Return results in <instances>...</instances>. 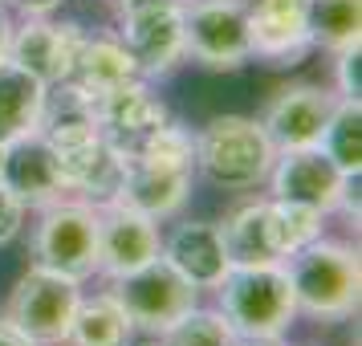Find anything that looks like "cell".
Wrapping results in <instances>:
<instances>
[{
  "instance_id": "15",
  "label": "cell",
  "mask_w": 362,
  "mask_h": 346,
  "mask_svg": "<svg viewBox=\"0 0 362 346\" xmlns=\"http://www.w3.org/2000/svg\"><path fill=\"white\" fill-rule=\"evenodd\" d=\"M53 159H57V171H62L66 188L78 192L82 200H90V204L115 200L118 183L127 175V155L115 143H106L102 131L94 139H86V143H78V147L53 151Z\"/></svg>"
},
{
  "instance_id": "9",
  "label": "cell",
  "mask_w": 362,
  "mask_h": 346,
  "mask_svg": "<svg viewBox=\"0 0 362 346\" xmlns=\"http://www.w3.org/2000/svg\"><path fill=\"white\" fill-rule=\"evenodd\" d=\"M269 183H273V200H289V204L313 208L322 216L338 212L346 192H350V175L322 147L277 151Z\"/></svg>"
},
{
  "instance_id": "6",
  "label": "cell",
  "mask_w": 362,
  "mask_h": 346,
  "mask_svg": "<svg viewBox=\"0 0 362 346\" xmlns=\"http://www.w3.org/2000/svg\"><path fill=\"white\" fill-rule=\"evenodd\" d=\"M106 294L118 301L127 322L143 334H163L175 318H183L192 306H199V289L183 273H175L163 257H155L151 265L134 269V273L110 277Z\"/></svg>"
},
{
  "instance_id": "11",
  "label": "cell",
  "mask_w": 362,
  "mask_h": 346,
  "mask_svg": "<svg viewBox=\"0 0 362 346\" xmlns=\"http://www.w3.org/2000/svg\"><path fill=\"white\" fill-rule=\"evenodd\" d=\"M82 25H57L49 17H29L25 25H13V41H8V62H17L21 69H29L37 82L62 86L74 69V57L82 50Z\"/></svg>"
},
{
  "instance_id": "24",
  "label": "cell",
  "mask_w": 362,
  "mask_h": 346,
  "mask_svg": "<svg viewBox=\"0 0 362 346\" xmlns=\"http://www.w3.org/2000/svg\"><path fill=\"white\" fill-rule=\"evenodd\" d=\"M317 147L326 151L350 180H358V171H362V102L338 98L334 115H329V127L322 131Z\"/></svg>"
},
{
  "instance_id": "31",
  "label": "cell",
  "mask_w": 362,
  "mask_h": 346,
  "mask_svg": "<svg viewBox=\"0 0 362 346\" xmlns=\"http://www.w3.org/2000/svg\"><path fill=\"white\" fill-rule=\"evenodd\" d=\"M8 41H13V17H8V8L0 4V62L8 57Z\"/></svg>"
},
{
  "instance_id": "35",
  "label": "cell",
  "mask_w": 362,
  "mask_h": 346,
  "mask_svg": "<svg viewBox=\"0 0 362 346\" xmlns=\"http://www.w3.org/2000/svg\"><path fill=\"white\" fill-rule=\"evenodd\" d=\"M139 346H163V338H159V334H151L147 342H139Z\"/></svg>"
},
{
  "instance_id": "12",
  "label": "cell",
  "mask_w": 362,
  "mask_h": 346,
  "mask_svg": "<svg viewBox=\"0 0 362 346\" xmlns=\"http://www.w3.org/2000/svg\"><path fill=\"white\" fill-rule=\"evenodd\" d=\"M338 106V94L326 86H285L277 90V98L264 106L261 127L273 139L277 151H297V147H317L322 131L329 127V115Z\"/></svg>"
},
{
  "instance_id": "32",
  "label": "cell",
  "mask_w": 362,
  "mask_h": 346,
  "mask_svg": "<svg viewBox=\"0 0 362 346\" xmlns=\"http://www.w3.org/2000/svg\"><path fill=\"white\" fill-rule=\"evenodd\" d=\"M0 346H33V342H25L13 326H4V322H0Z\"/></svg>"
},
{
  "instance_id": "13",
  "label": "cell",
  "mask_w": 362,
  "mask_h": 346,
  "mask_svg": "<svg viewBox=\"0 0 362 346\" xmlns=\"http://www.w3.org/2000/svg\"><path fill=\"white\" fill-rule=\"evenodd\" d=\"M248 45L264 66H293L313 50L310 0H257L248 4Z\"/></svg>"
},
{
  "instance_id": "5",
  "label": "cell",
  "mask_w": 362,
  "mask_h": 346,
  "mask_svg": "<svg viewBox=\"0 0 362 346\" xmlns=\"http://www.w3.org/2000/svg\"><path fill=\"white\" fill-rule=\"evenodd\" d=\"M33 257L62 277L86 281L98 273V204L90 200H57L41 208L33 232Z\"/></svg>"
},
{
  "instance_id": "28",
  "label": "cell",
  "mask_w": 362,
  "mask_h": 346,
  "mask_svg": "<svg viewBox=\"0 0 362 346\" xmlns=\"http://www.w3.org/2000/svg\"><path fill=\"white\" fill-rule=\"evenodd\" d=\"M334 74H338V98L362 102V78H358V45H346L334 53Z\"/></svg>"
},
{
  "instance_id": "8",
  "label": "cell",
  "mask_w": 362,
  "mask_h": 346,
  "mask_svg": "<svg viewBox=\"0 0 362 346\" xmlns=\"http://www.w3.org/2000/svg\"><path fill=\"white\" fill-rule=\"evenodd\" d=\"M183 53L204 69H240L252 62L245 0H183Z\"/></svg>"
},
{
  "instance_id": "7",
  "label": "cell",
  "mask_w": 362,
  "mask_h": 346,
  "mask_svg": "<svg viewBox=\"0 0 362 346\" xmlns=\"http://www.w3.org/2000/svg\"><path fill=\"white\" fill-rule=\"evenodd\" d=\"M118 33L139 78H167L183 57V0H127L118 4Z\"/></svg>"
},
{
  "instance_id": "1",
  "label": "cell",
  "mask_w": 362,
  "mask_h": 346,
  "mask_svg": "<svg viewBox=\"0 0 362 346\" xmlns=\"http://www.w3.org/2000/svg\"><path fill=\"white\" fill-rule=\"evenodd\" d=\"M285 273L293 285L297 313H310L322 322H342L358 310V248L346 241H326L317 236L305 248H297L293 257H285Z\"/></svg>"
},
{
  "instance_id": "21",
  "label": "cell",
  "mask_w": 362,
  "mask_h": 346,
  "mask_svg": "<svg viewBox=\"0 0 362 346\" xmlns=\"http://www.w3.org/2000/svg\"><path fill=\"white\" fill-rule=\"evenodd\" d=\"M220 236H224L232 269L281 265V253L273 245V224H269V200H248L240 208H232L228 220L220 224Z\"/></svg>"
},
{
  "instance_id": "29",
  "label": "cell",
  "mask_w": 362,
  "mask_h": 346,
  "mask_svg": "<svg viewBox=\"0 0 362 346\" xmlns=\"http://www.w3.org/2000/svg\"><path fill=\"white\" fill-rule=\"evenodd\" d=\"M25 224V204L13 196V188L0 180V245H8Z\"/></svg>"
},
{
  "instance_id": "4",
  "label": "cell",
  "mask_w": 362,
  "mask_h": 346,
  "mask_svg": "<svg viewBox=\"0 0 362 346\" xmlns=\"http://www.w3.org/2000/svg\"><path fill=\"white\" fill-rule=\"evenodd\" d=\"M78 301H82V281L62 277V273H53L45 265H33L13 285L0 322L13 326L25 342L33 346H62L69 338Z\"/></svg>"
},
{
  "instance_id": "34",
  "label": "cell",
  "mask_w": 362,
  "mask_h": 346,
  "mask_svg": "<svg viewBox=\"0 0 362 346\" xmlns=\"http://www.w3.org/2000/svg\"><path fill=\"white\" fill-rule=\"evenodd\" d=\"M228 346H273V342H248V338H232Z\"/></svg>"
},
{
  "instance_id": "20",
  "label": "cell",
  "mask_w": 362,
  "mask_h": 346,
  "mask_svg": "<svg viewBox=\"0 0 362 346\" xmlns=\"http://www.w3.org/2000/svg\"><path fill=\"white\" fill-rule=\"evenodd\" d=\"M45 98L49 86L37 82L29 69H21L17 62H0V143H21L37 134L41 115H45Z\"/></svg>"
},
{
  "instance_id": "2",
  "label": "cell",
  "mask_w": 362,
  "mask_h": 346,
  "mask_svg": "<svg viewBox=\"0 0 362 346\" xmlns=\"http://www.w3.org/2000/svg\"><path fill=\"white\" fill-rule=\"evenodd\" d=\"M220 306L224 322L236 338L248 342H281V334L293 326L297 301L285 265H248V269H228L220 285Z\"/></svg>"
},
{
  "instance_id": "23",
  "label": "cell",
  "mask_w": 362,
  "mask_h": 346,
  "mask_svg": "<svg viewBox=\"0 0 362 346\" xmlns=\"http://www.w3.org/2000/svg\"><path fill=\"white\" fill-rule=\"evenodd\" d=\"M362 37V0H310V41L326 53L358 45Z\"/></svg>"
},
{
  "instance_id": "26",
  "label": "cell",
  "mask_w": 362,
  "mask_h": 346,
  "mask_svg": "<svg viewBox=\"0 0 362 346\" xmlns=\"http://www.w3.org/2000/svg\"><path fill=\"white\" fill-rule=\"evenodd\" d=\"M131 159L159 163V167H180V171H196V134L187 131L183 122H171V118H167L163 127H155V131L134 147Z\"/></svg>"
},
{
  "instance_id": "30",
  "label": "cell",
  "mask_w": 362,
  "mask_h": 346,
  "mask_svg": "<svg viewBox=\"0 0 362 346\" xmlns=\"http://www.w3.org/2000/svg\"><path fill=\"white\" fill-rule=\"evenodd\" d=\"M8 4H17L21 13H29V17H49L62 0H8Z\"/></svg>"
},
{
  "instance_id": "33",
  "label": "cell",
  "mask_w": 362,
  "mask_h": 346,
  "mask_svg": "<svg viewBox=\"0 0 362 346\" xmlns=\"http://www.w3.org/2000/svg\"><path fill=\"white\" fill-rule=\"evenodd\" d=\"M4 167H8V143H0V180H4Z\"/></svg>"
},
{
  "instance_id": "16",
  "label": "cell",
  "mask_w": 362,
  "mask_h": 346,
  "mask_svg": "<svg viewBox=\"0 0 362 346\" xmlns=\"http://www.w3.org/2000/svg\"><path fill=\"white\" fill-rule=\"evenodd\" d=\"M192 175L196 171L127 159V175L118 183L115 200L127 204V208H134V212L151 216V220H167V216H175L187 204V196H192Z\"/></svg>"
},
{
  "instance_id": "22",
  "label": "cell",
  "mask_w": 362,
  "mask_h": 346,
  "mask_svg": "<svg viewBox=\"0 0 362 346\" xmlns=\"http://www.w3.org/2000/svg\"><path fill=\"white\" fill-rule=\"evenodd\" d=\"M134 326L127 322V313L118 310V301L106 289L94 297L78 301L74 326H69V346H131Z\"/></svg>"
},
{
  "instance_id": "27",
  "label": "cell",
  "mask_w": 362,
  "mask_h": 346,
  "mask_svg": "<svg viewBox=\"0 0 362 346\" xmlns=\"http://www.w3.org/2000/svg\"><path fill=\"white\" fill-rule=\"evenodd\" d=\"M159 338H163V346H228L236 334H232V326L224 322L220 310H199V306H192Z\"/></svg>"
},
{
  "instance_id": "14",
  "label": "cell",
  "mask_w": 362,
  "mask_h": 346,
  "mask_svg": "<svg viewBox=\"0 0 362 346\" xmlns=\"http://www.w3.org/2000/svg\"><path fill=\"white\" fill-rule=\"evenodd\" d=\"M90 115L98 122V131L106 143H115L127 159L134 155V147L147 139L155 127L167 122V106L155 94L143 78H131V82L106 90L102 98L90 102Z\"/></svg>"
},
{
  "instance_id": "37",
  "label": "cell",
  "mask_w": 362,
  "mask_h": 346,
  "mask_svg": "<svg viewBox=\"0 0 362 346\" xmlns=\"http://www.w3.org/2000/svg\"><path fill=\"white\" fill-rule=\"evenodd\" d=\"M0 4H4V0H0Z\"/></svg>"
},
{
  "instance_id": "36",
  "label": "cell",
  "mask_w": 362,
  "mask_h": 346,
  "mask_svg": "<svg viewBox=\"0 0 362 346\" xmlns=\"http://www.w3.org/2000/svg\"><path fill=\"white\" fill-rule=\"evenodd\" d=\"M115 4H127V0H115Z\"/></svg>"
},
{
  "instance_id": "19",
  "label": "cell",
  "mask_w": 362,
  "mask_h": 346,
  "mask_svg": "<svg viewBox=\"0 0 362 346\" xmlns=\"http://www.w3.org/2000/svg\"><path fill=\"white\" fill-rule=\"evenodd\" d=\"M131 78H139V69H134L131 53H127L122 41H115V37H86L78 57H74L69 78L62 82V90H69L74 98H82L90 106L106 90L131 82Z\"/></svg>"
},
{
  "instance_id": "3",
  "label": "cell",
  "mask_w": 362,
  "mask_h": 346,
  "mask_svg": "<svg viewBox=\"0 0 362 346\" xmlns=\"http://www.w3.org/2000/svg\"><path fill=\"white\" fill-rule=\"evenodd\" d=\"M277 159L273 139L264 134L261 118L220 115L196 134V171L224 192H248L269 180Z\"/></svg>"
},
{
  "instance_id": "17",
  "label": "cell",
  "mask_w": 362,
  "mask_h": 346,
  "mask_svg": "<svg viewBox=\"0 0 362 346\" xmlns=\"http://www.w3.org/2000/svg\"><path fill=\"white\" fill-rule=\"evenodd\" d=\"M175 273L192 281L196 289H216L220 277L228 273V253H224V236H220V224H208V220H192V224H180L163 241V253H159Z\"/></svg>"
},
{
  "instance_id": "25",
  "label": "cell",
  "mask_w": 362,
  "mask_h": 346,
  "mask_svg": "<svg viewBox=\"0 0 362 346\" xmlns=\"http://www.w3.org/2000/svg\"><path fill=\"white\" fill-rule=\"evenodd\" d=\"M322 220L326 216L313 212V208H301V204H289V200H269V224H273V245H277L281 261L293 257L297 248H305L310 241H317Z\"/></svg>"
},
{
  "instance_id": "18",
  "label": "cell",
  "mask_w": 362,
  "mask_h": 346,
  "mask_svg": "<svg viewBox=\"0 0 362 346\" xmlns=\"http://www.w3.org/2000/svg\"><path fill=\"white\" fill-rule=\"evenodd\" d=\"M4 183L13 188V196L25 208H49L57 200L69 196L66 180L57 171L53 151L41 143V134H29L8 147V167H4Z\"/></svg>"
},
{
  "instance_id": "10",
  "label": "cell",
  "mask_w": 362,
  "mask_h": 346,
  "mask_svg": "<svg viewBox=\"0 0 362 346\" xmlns=\"http://www.w3.org/2000/svg\"><path fill=\"white\" fill-rule=\"evenodd\" d=\"M159 253H163L159 220L134 212L118 200L98 204V273L122 277V273L151 265Z\"/></svg>"
}]
</instances>
